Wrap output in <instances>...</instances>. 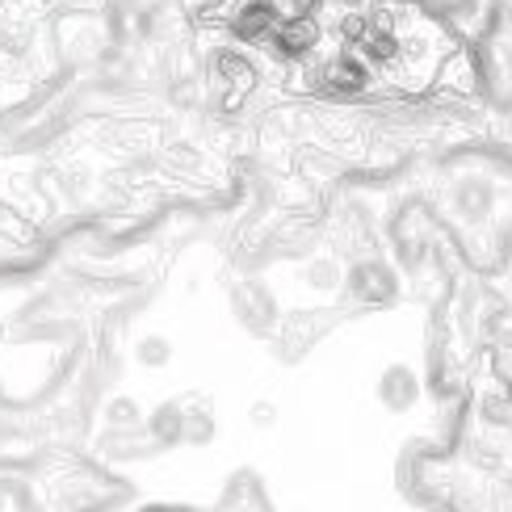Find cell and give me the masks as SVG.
Masks as SVG:
<instances>
[{
	"label": "cell",
	"mask_w": 512,
	"mask_h": 512,
	"mask_svg": "<svg viewBox=\"0 0 512 512\" xmlns=\"http://www.w3.org/2000/svg\"><path fill=\"white\" fill-rule=\"evenodd\" d=\"M164 168L181 181H206L210 173H215V156L202 152V147H194V143H173L164 152Z\"/></svg>",
	"instance_id": "cell-8"
},
{
	"label": "cell",
	"mask_w": 512,
	"mask_h": 512,
	"mask_svg": "<svg viewBox=\"0 0 512 512\" xmlns=\"http://www.w3.org/2000/svg\"><path fill=\"white\" fill-rule=\"evenodd\" d=\"M445 215L458 227H492L500 219V189L492 177H462L454 181V189L445 194Z\"/></svg>",
	"instance_id": "cell-3"
},
{
	"label": "cell",
	"mask_w": 512,
	"mask_h": 512,
	"mask_svg": "<svg viewBox=\"0 0 512 512\" xmlns=\"http://www.w3.org/2000/svg\"><path fill=\"white\" fill-rule=\"evenodd\" d=\"M147 437H152V445H177L181 441V408H160L147 420Z\"/></svg>",
	"instance_id": "cell-10"
},
{
	"label": "cell",
	"mask_w": 512,
	"mask_h": 512,
	"mask_svg": "<svg viewBox=\"0 0 512 512\" xmlns=\"http://www.w3.org/2000/svg\"><path fill=\"white\" fill-rule=\"evenodd\" d=\"M273 59L282 63H307L319 51V21L311 17H282V26L273 30V38L265 42Z\"/></svg>",
	"instance_id": "cell-5"
},
{
	"label": "cell",
	"mask_w": 512,
	"mask_h": 512,
	"mask_svg": "<svg viewBox=\"0 0 512 512\" xmlns=\"http://www.w3.org/2000/svg\"><path fill=\"white\" fill-rule=\"evenodd\" d=\"M340 294H349L353 307H387L399 298V273L374 252L353 256V265L345 269V290Z\"/></svg>",
	"instance_id": "cell-2"
},
{
	"label": "cell",
	"mask_w": 512,
	"mask_h": 512,
	"mask_svg": "<svg viewBox=\"0 0 512 512\" xmlns=\"http://www.w3.org/2000/svg\"><path fill=\"white\" fill-rule=\"evenodd\" d=\"M282 5L277 0H240L236 9H231V38L236 42H252V47H265L273 38V30L282 26Z\"/></svg>",
	"instance_id": "cell-4"
},
{
	"label": "cell",
	"mask_w": 512,
	"mask_h": 512,
	"mask_svg": "<svg viewBox=\"0 0 512 512\" xmlns=\"http://www.w3.org/2000/svg\"><path fill=\"white\" fill-rule=\"evenodd\" d=\"M105 424L110 429H143V403L135 395H114L105 403Z\"/></svg>",
	"instance_id": "cell-9"
},
{
	"label": "cell",
	"mask_w": 512,
	"mask_h": 512,
	"mask_svg": "<svg viewBox=\"0 0 512 512\" xmlns=\"http://www.w3.org/2000/svg\"><path fill=\"white\" fill-rule=\"evenodd\" d=\"M416 399H420V378L412 366H387L378 378V403L387 412H412L416 408Z\"/></svg>",
	"instance_id": "cell-6"
},
{
	"label": "cell",
	"mask_w": 512,
	"mask_h": 512,
	"mask_svg": "<svg viewBox=\"0 0 512 512\" xmlns=\"http://www.w3.org/2000/svg\"><path fill=\"white\" fill-rule=\"evenodd\" d=\"M273 420H277V408H273V403L256 399V403H252V424H261V429H265V424H273Z\"/></svg>",
	"instance_id": "cell-12"
},
{
	"label": "cell",
	"mask_w": 512,
	"mask_h": 512,
	"mask_svg": "<svg viewBox=\"0 0 512 512\" xmlns=\"http://www.w3.org/2000/svg\"><path fill=\"white\" fill-rule=\"evenodd\" d=\"M236 307H240V319L252 332H269L277 324V298H273V290L265 282L236 286Z\"/></svg>",
	"instance_id": "cell-7"
},
{
	"label": "cell",
	"mask_w": 512,
	"mask_h": 512,
	"mask_svg": "<svg viewBox=\"0 0 512 512\" xmlns=\"http://www.w3.org/2000/svg\"><path fill=\"white\" fill-rule=\"evenodd\" d=\"M135 361L143 370H164L168 361H173V345H168L164 336H143L135 345Z\"/></svg>",
	"instance_id": "cell-11"
},
{
	"label": "cell",
	"mask_w": 512,
	"mask_h": 512,
	"mask_svg": "<svg viewBox=\"0 0 512 512\" xmlns=\"http://www.w3.org/2000/svg\"><path fill=\"white\" fill-rule=\"evenodd\" d=\"M256 84H261V72H256V63L240 47L210 51V59H206V93H210V101H215L219 110H236Z\"/></svg>",
	"instance_id": "cell-1"
}]
</instances>
